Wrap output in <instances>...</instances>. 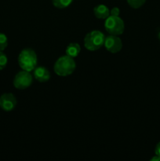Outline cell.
<instances>
[{"label": "cell", "mask_w": 160, "mask_h": 161, "mask_svg": "<svg viewBox=\"0 0 160 161\" xmlns=\"http://www.w3.org/2000/svg\"><path fill=\"white\" fill-rule=\"evenodd\" d=\"M76 64L72 58L65 55L58 58L54 64L53 70L60 76H67L74 72Z\"/></svg>", "instance_id": "obj_1"}, {"label": "cell", "mask_w": 160, "mask_h": 161, "mask_svg": "<svg viewBox=\"0 0 160 161\" xmlns=\"http://www.w3.org/2000/svg\"><path fill=\"white\" fill-rule=\"evenodd\" d=\"M18 64L22 70L31 72L37 64V55L35 52L30 48L24 49L18 56Z\"/></svg>", "instance_id": "obj_2"}, {"label": "cell", "mask_w": 160, "mask_h": 161, "mask_svg": "<svg viewBox=\"0 0 160 161\" xmlns=\"http://www.w3.org/2000/svg\"><path fill=\"white\" fill-rule=\"evenodd\" d=\"M105 36L101 31H92L84 38V47L90 51H95L101 48L104 43Z\"/></svg>", "instance_id": "obj_3"}, {"label": "cell", "mask_w": 160, "mask_h": 161, "mask_svg": "<svg viewBox=\"0 0 160 161\" xmlns=\"http://www.w3.org/2000/svg\"><path fill=\"white\" fill-rule=\"evenodd\" d=\"M104 28L109 35L119 36L123 33L125 24L119 16L110 15L108 18L105 19Z\"/></svg>", "instance_id": "obj_4"}, {"label": "cell", "mask_w": 160, "mask_h": 161, "mask_svg": "<svg viewBox=\"0 0 160 161\" xmlns=\"http://www.w3.org/2000/svg\"><path fill=\"white\" fill-rule=\"evenodd\" d=\"M33 81V77L30 72L21 71L15 75L13 79V86L19 90H24L29 87Z\"/></svg>", "instance_id": "obj_5"}, {"label": "cell", "mask_w": 160, "mask_h": 161, "mask_svg": "<svg viewBox=\"0 0 160 161\" xmlns=\"http://www.w3.org/2000/svg\"><path fill=\"white\" fill-rule=\"evenodd\" d=\"M104 46L106 50L111 53H116L120 51L122 48V42L120 38L117 36L110 35L105 37Z\"/></svg>", "instance_id": "obj_6"}, {"label": "cell", "mask_w": 160, "mask_h": 161, "mask_svg": "<svg viewBox=\"0 0 160 161\" xmlns=\"http://www.w3.org/2000/svg\"><path fill=\"white\" fill-rule=\"evenodd\" d=\"M16 97L11 93H6L0 97V108L5 112H11L17 105Z\"/></svg>", "instance_id": "obj_7"}, {"label": "cell", "mask_w": 160, "mask_h": 161, "mask_svg": "<svg viewBox=\"0 0 160 161\" xmlns=\"http://www.w3.org/2000/svg\"><path fill=\"white\" fill-rule=\"evenodd\" d=\"M34 77L41 83H44L50 80V73L48 69L44 66H39V67H35L34 69Z\"/></svg>", "instance_id": "obj_8"}, {"label": "cell", "mask_w": 160, "mask_h": 161, "mask_svg": "<svg viewBox=\"0 0 160 161\" xmlns=\"http://www.w3.org/2000/svg\"><path fill=\"white\" fill-rule=\"evenodd\" d=\"M94 15L98 19H106L110 16V10L103 4L97 5L93 9Z\"/></svg>", "instance_id": "obj_9"}, {"label": "cell", "mask_w": 160, "mask_h": 161, "mask_svg": "<svg viewBox=\"0 0 160 161\" xmlns=\"http://www.w3.org/2000/svg\"><path fill=\"white\" fill-rule=\"evenodd\" d=\"M81 51V47L76 42H72L69 44L66 48V55L71 57V58H76L78 55V53Z\"/></svg>", "instance_id": "obj_10"}, {"label": "cell", "mask_w": 160, "mask_h": 161, "mask_svg": "<svg viewBox=\"0 0 160 161\" xmlns=\"http://www.w3.org/2000/svg\"><path fill=\"white\" fill-rule=\"evenodd\" d=\"M73 0H52L53 5L58 9H64L70 6Z\"/></svg>", "instance_id": "obj_11"}, {"label": "cell", "mask_w": 160, "mask_h": 161, "mask_svg": "<svg viewBox=\"0 0 160 161\" xmlns=\"http://www.w3.org/2000/svg\"><path fill=\"white\" fill-rule=\"evenodd\" d=\"M126 1L130 7L133 8V9H138L144 6L146 0H126Z\"/></svg>", "instance_id": "obj_12"}, {"label": "cell", "mask_w": 160, "mask_h": 161, "mask_svg": "<svg viewBox=\"0 0 160 161\" xmlns=\"http://www.w3.org/2000/svg\"><path fill=\"white\" fill-rule=\"evenodd\" d=\"M8 45V39L3 33H0V51H3Z\"/></svg>", "instance_id": "obj_13"}, {"label": "cell", "mask_w": 160, "mask_h": 161, "mask_svg": "<svg viewBox=\"0 0 160 161\" xmlns=\"http://www.w3.org/2000/svg\"><path fill=\"white\" fill-rule=\"evenodd\" d=\"M8 62V58L6 55L2 51H0V70H3L6 68Z\"/></svg>", "instance_id": "obj_14"}, {"label": "cell", "mask_w": 160, "mask_h": 161, "mask_svg": "<svg viewBox=\"0 0 160 161\" xmlns=\"http://www.w3.org/2000/svg\"><path fill=\"white\" fill-rule=\"evenodd\" d=\"M119 14H120V10L118 7H114L110 10V15L119 16Z\"/></svg>", "instance_id": "obj_15"}, {"label": "cell", "mask_w": 160, "mask_h": 161, "mask_svg": "<svg viewBox=\"0 0 160 161\" xmlns=\"http://www.w3.org/2000/svg\"><path fill=\"white\" fill-rule=\"evenodd\" d=\"M155 155L160 156V142L156 145V146H155Z\"/></svg>", "instance_id": "obj_16"}, {"label": "cell", "mask_w": 160, "mask_h": 161, "mask_svg": "<svg viewBox=\"0 0 160 161\" xmlns=\"http://www.w3.org/2000/svg\"><path fill=\"white\" fill-rule=\"evenodd\" d=\"M151 161H160V156L155 155V157L151 159Z\"/></svg>", "instance_id": "obj_17"}, {"label": "cell", "mask_w": 160, "mask_h": 161, "mask_svg": "<svg viewBox=\"0 0 160 161\" xmlns=\"http://www.w3.org/2000/svg\"><path fill=\"white\" fill-rule=\"evenodd\" d=\"M158 39H160V32H159V33H158Z\"/></svg>", "instance_id": "obj_18"}]
</instances>
